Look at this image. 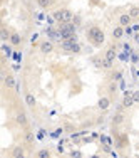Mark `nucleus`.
<instances>
[{
    "instance_id": "obj_1",
    "label": "nucleus",
    "mask_w": 139,
    "mask_h": 158,
    "mask_svg": "<svg viewBox=\"0 0 139 158\" xmlns=\"http://www.w3.org/2000/svg\"><path fill=\"white\" fill-rule=\"evenodd\" d=\"M85 37H87V40L96 47H101L104 44V40H106L104 31L99 27V25H91V27L87 29V32H85Z\"/></svg>"
},
{
    "instance_id": "obj_2",
    "label": "nucleus",
    "mask_w": 139,
    "mask_h": 158,
    "mask_svg": "<svg viewBox=\"0 0 139 158\" xmlns=\"http://www.w3.org/2000/svg\"><path fill=\"white\" fill-rule=\"evenodd\" d=\"M61 49L66 52H79L81 51V46L77 44V37H70V39H62V44H61Z\"/></svg>"
},
{
    "instance_id": "obj_3",
    "label": "nucleus",
    "mask_w": 139,
    "mask_h": 158,
    "mask_svg": "<svg viewBox=\"0 0 139 158\" xmlns=\"http://www.w3.org/2000/svg\"><path fill=\"white\" fill-rule=\"evenodd\" d=\"M59 31L62 34V39H70L76 35V24L74 22H62L59 25Z\"/></svg>"
},
{
    "instance_id": "obj_4",
    "label": "nucleus",
    "mask_w": 139,
    "mask_h": 158,
    "mask_svg": "<svg viewBox=\"0 0 139 158\" xmlns=\"http://www.w3.org/2000/svg\"><path fill=\"white\" fill-rule=\"evenodd\" d=\"M14 119H15L17 126L24 128V130L29 128V116H27V113H25L24 110H17V113L14 114Z\"/></svg>"
},
{
    "instance_id": "obj_5",
    "label": "nucleus",
    "mask_w": 139,
    "mask_h": 158,
    "mask_svg": "<svg viewBox=\"0 0 139 158\" xmlns=\"http://www.w3.org/2000/svg\"><path fill=\"white\" fill-rule=\"evenodd\" d=\"M126 110L122 108V104L117 108V111H116V114L112 116V119H111V123H112V126L114 128H117V126H121L124 125V121H126V113H124Z\"/></svg>"
},
{
    "instance_id": "obj_6",
    "label": "nucleus",
    "mask_w": 139,
    "mask_h": 158,
    "mask_svg": "<svg viewBox=\"0 0 139 158\" xmlns=\"http://www.w3.org/2000/svg\"><path fill=\"white\" fill-rule=\"evenodd\" d=\"M104 59H107V61H111V62H114L116 59H117V46H111V47H107L106 51H104Z\"/></svg>"
},
{
    "instance_id": "obj_7",
    "label": "nucleus",
    "mask_w": 139,
    "mask_h": 158,
    "mask_svg": "<svg viewBox=\"0 0 139 158\" xmlns=\"http://www.w3.org/2000/svg\"><path fill=\"white\" fill-rule=\"evenodd\" d=\"M124 34H126V27H122V25H116L114 29H112V32H111V37L114 40H121L122 37H124Z\"/></svg>"
},
{
    "instance_id": "obj_8",
    "label": "nucleus",
    "mask_w": 139,
    "mask_h": 158,
    "mask_svg": "<svg viewBox=\"0 0 139 158\" xmlns=\"http://www.w3.org/2000/svg\"><path fill=\"white\" fill-rule=\"evenodd\" d=\"M124 146H127V135L126 133H116V148L122 150Z\"/></svg>"
},
{
    "instance_id": "obj_9",
    "label": "nucleus",
    "mask_w": 139,
    "mask_h": 158,
    "mask_svg": "<svg viewBox=\"0 0 139 158\" xmlns=\"http://www.w3.org/2000/svg\"><path fill=\"white\" fill-rule=\"evenodd\" d=\"M39 49H40V52H42V54H50V52H54L55 46L50 42V40H44V42H40Z\"/></svg>"
},
{
    "instance_id": "obj_10",
    "label": "nucleus",
    "mask_w": 139,
    "mask_h": 158,
    "mask_svg": "<svg viewBox=\"0 0 139 158\" xmlns=\"http://www.w3.org/2000/svg\"><path fill=\"white\" fill-rule=\"evenodd\" d=\"M17 84L15 77H14V74H5V77H3V86H5V89H14Z\"/></svg>"
},
{
    "instance_id": "obj_11",
    "label": "nucleus",
    "mask_w": 139,
    "mask_h": 158,
    "mask_svg": "<svg viewBox=\"0 0 139 158\" xmlns=\"http://www.w3.org/2000/svg\"><path fill=\"white\" fill-rule=\"evenodd\" d=\"M109 106H111V98H107V96H102L97 101V108H99L101 111H106Z\"/></svg>"
},
{
    "instance_id": "obj_12",
    "label": "nucleus",
    "mask_w": 139,
    "mask_h": 158,
    "mask_svg": "<svg viewBox=\"0 0 139 158\" xmlns=\"http://www.w3.org/2000/svg\"><path fill=\"white\" fill-rule=\"evenodd\" d=\"M133 17L129 15V14H122V15H119V25H122V27H129L131 24H133Z\"/></svg>"
},
{
    "instance_id": "obj_13",
    "label": "nucleus",
    "mask_w": 139,
    "mask_h": 158,
    "mask_svg": "<svg viewBox=\"0 0 139 158\" xmlns=\"http://www.w3.org/2000/svg\"><path fill=\"white\" fill-rule=\"evenodd\" d=\"M91 62H92L99 71L104 69V56H92V57H91Z\"/></svg>"
},
{
    "instance_id": "obj_14",
    "label": "nucleus",
    "mask_w": 139,
    "mask_h": 158,
    "mask_svg": "<svg viewBox=\"0 0 139 158\" xmlns=\"http://www.w3.org/2000/svg\"><path fill=\"white\" fill-rule=\"evenodd\" d=\"M9 44L12 47H18L22 44V35L18 32H12V37H10V40H9Z\"/></svg>"
},
{
    "instance_id": "obj_15",
    "label": "nucleus",
    "mask_w": 139,
    "mask_h": 158,
    "mask_svg": "<svg viewBox=\"0 0 139 158\" xmlns=\"http://www.w3.org/2000/svg\"><path fill=\"white\" fill-rule=\"evenodd\" d=\"M10 156L12 158H24L25 156V148L24 146H15V148L12 150V153H10Z\"/></svg>"
},
{
    "instance_id": "obj_16",
    "label": "nucleus",
    "mask_w": 139,
    "mask_h": 158,
    "mask_svg": "<svg viewBox=\"0 0 139 158\" xmlns=\"http://www.w3.org/2000/svg\"><path fill=\"white\" fill-rule=\"evenodd\" d=\"M25 104H27L29 108H35L37 106V99H35V96L34 94H30V93H27V94H25Z\"/></svg>"
},
{
    "instance_id": "obj_17",
    "label": "nucleus",
    "mask_w": 139,
    "mask_h": 158,
    "mask_svg": "<svg viewBox=\"0 0 139 158\" xmlns=\"http://www.w3.org/2000/svg\"><path fill=\"white\" fill-rule=\"evenodd\" d=\"M121 104H122L124 110H129V108H133L136 103H134L133 96H124V99H122V103H121Z\"/></svg>"
},
{
    "instance_id": "obj_18",
    "label": "nucleus",
    "mask_w": 139,
    "mask_h": 158,
    "mask_svg": "<svg viewBox=\"0 0 139 158\" xmlns=\"http://www.w3.org/2000/svg\"><path fill=\"white\" fill-rule=\"evenodd\" d=\"M52 3H54V0H37V5H39L42 10L50 9V7H52Z\"/></svg>"
},
{
    "instance_id": "obj_19",
    "label": "nucleus",
    "mask_w": 139,
    "mask_h": 158,
    "mask_svg": "<svg viewBox=\"0 0 139 158\" xmlns=\"http://www.w3.org/2000/svg\"><path fill=\"white\" fill-rule=\"evenodd\" d=\"M24 141H25V145H32V143L35 141V138H34V133H32V131L25 130V133H24Z\"/></svg>"
},
{
    "instance_id": "obj_20",
    "label": "nucleus",
    "mask_w": 139,
    "mask_h": 158,
    "mask_svg": "<svg viewBox=\"0 0 139 158\" xmlns=\"http://www.w3.org/2000/svg\"><path fill=\"white\" fill-rule=\"evenodd\" d=\"M127 14L133 17V20H139V5H133V7L129 9V12H127Z\"/></svg>"
},
{
    "instance_id": "obj_21",
    "label": "nucleus",
    "mask_w": 139,
    "mask_h": 158,
    "mask_svg": "<svg viewBox=\"0 0 139 158\" xmlns=\"http://www.w3.org/2000/svg\"><path fill=\"white\" fill-rule=\"evenodd\" d=\"M72 19H74V14L70 12L69 9H64V15H62V22H72ZM61 22V24H62Z\"/></svg>"
},
{
    "instance_id": "obj_22",
    "label": "nucleus",
    "mask_w": 139,
    "mask_h": 158,
    "mask_svg": "<svg viewBox=\"0 0 139 158\" xmlns=\"http://www.w3.org/2000/svg\"><path fill=\"white\" fill-rule=\"evenodd\" d=\"M35 156H37V158H50L52 153L49 152V150H39V152L35 153Z\"/></svg>"
},
{
    "instance_id": "obj_23",
    "label": "nucleus",
    "mask_w": 139,
    "mask_h": 158,
    "mask_svg": "<svg viewBox=\"0 0 139 158\" xmlns=\"http://www.w3.org/2000/svg\"><path fill=\"white\" fill-rule=\"evenodd\" d=\"M10 37H12V32H9V29L2 27V40H3V42H9Z\"/></svg>"
},
{
    "instance_id": "obj_24",
    "label": "nucleus",
    "mask_w": 139,
    "mask_h": 158,
    "mask_svg": "<svg viewBox=\"0 0 139 158\" xmlns=\"http://www.w3.org/2000/svg\"><path fill=\"white\" fill-rule=\"evenodd\" d=\"M107 91H109V94H111V96H116V94H117V84L112 81L111 84L107 86Z\"/></svg>"
},
{
    "instance_id": "obj_25",
    "label": "nucleus",
    "mask_w": 139,
    "mask_h": 158,
    "mask_svg": "<svg viewBox=\"0 0 139 158\" xmlns=\"http://www.w3.org/2000/svg\"><path fill=\"white\" fill-rule=\"evenodd\" d=\"M62 15H64V9H59V10H55V12L52 14V17H54V20H57L59 24L62 22Z\"/></svg>"
},
{
    "instance_id": "obj_26",
    "label": "nucleus",
    "mask_w": 139,
    "mask_h": 158,
    "mask_svg": "<svg viewBox=\"0 0 139 158\" xmlns=\"http://www.w3.org/2000/svg\"><path fill=\"white\" fill-rule=\"evenodd\" d=\"M131 96H133L134 103H137V104H139V91H134V93H133V94H131Z\"/></svg>"
},
{
    "instance_id": "obj_27",
    "label": "nucleus",
    "mask_w": 139,
    "mask_h": 158,
    "mask_svg": "<svg viewBox=\"0 0 139 158\" xmlns=\"http://www.w3.org/2000/svg\"><path fill=\"white\" fill-rule=\"evenodd\" d=\"M121 76H122V74H121V71H116V73H114V76H112V79H121Z\"/></svg>"
}]
</instances>
